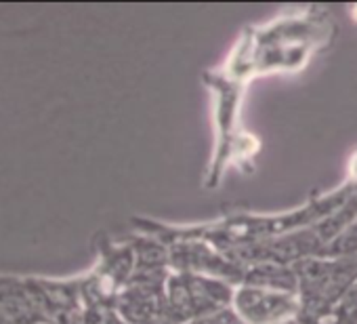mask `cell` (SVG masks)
Returning a JSON list of instances; mask_svg holds the SVG:
<instances>
[{"label":"cell","instance_id":"6da1fadb","mask_svg":"<svg viewBox=\"0 0 357 324\" xmlns=\"http://www.w3.org/2000/svg\"><path fill=\"white\" fill-rule=\"evenodd\" d=\"M303 303L309 309L330 307L357 282V255L336 259H303L294 265Z\"/></svg>","mask_w":357,"mask_h":324},{"label":"cell","instance_id":"8992f818","mask_svg":"<svg viewBox=\"0 0 357 324\" xmlns=\"http://www.w3.org/2000/svg\"><path fill=\"white\" fill-rule=\"evenodd\" d=\"M101 324H126V322H124V320H120L116 314H107V316L101 320Z\"/></svg>","mask_w":357,"mask_h":324},{"label":"cell","instance_id":"277c9868","mask_svg":"<svg viewBox=\"0 0 357 324\" xmlns=\"http://www.w3.org/2000/svg\"><path fill=\"white\" fill-rule=\"evenodd\" d=\"M206 320H208V324H246V322L234 311V307H223V309H219V311L206 316Z\"/></svg>","mask_w":357,"mask_h":324},{"label":"cell","instance_id":"52a82bcc","mask_svg":"<svg viewBox=\"0 0 357 324\" xmlns=\"http://www.w3.org/2000/svg\"><path fill=\"white\" fill-rule=\"evenodd\" d=\"M192 324H208V320H206V316H204V318H196Z\"/></svg>","mask_w":357,"mask_h":324},{"label":"cell","instance_id":"7a4b0ae2","mask_svg":"<svg viewBox=\"0 0 357 324\" xmlns=\"http://www.w3.org/2000/svg\"><path fill=\"white\" fill-rule=\"evenodd\" d=\"M231 307L246 324H288L298 314L294 295L248 284L236 290Z\"/></svg>","mask_w":357,"mask_h":324},{"label":"cell","instance_id":"3957f363","mask_svg":"<svg viewBox=\"0 0 357 324\" xmlns=\"http://www.w3.org/2000/svg\"><path fill=\"white\" fill-rule=\"evenodd\" d=\"M244 284L294 295L298 288V278H296L294 270H290L282 263H261V265H255L244 276Z\"/></svg>","mask_w":357,"mask_h":324},{"label":"cell","instance_id":"ba28073f","mask_svg":"<svg viewBox=\"0 0 357 324\" xmlns=\"http://www.w3.org/2000/svg\"><path fill=\"white\" fill-rule=\"evenodd\" d=\"M288 324H301L298 320H292V322H288Z\"/></svg>","mask_w":357,"mask_h":324},{"label":"cell","instance_id":"5b68a950","mask_svg":"<svg viewBox=\"0 0 357 324\" xmlns=\"http://www.w3.org/2000/svg\"><path fill=\"white\" fill-rule=\"evenodd\" d=\"M22 282V278H15V276H5L0 274V299H3L11 288H15L17 284Z\"/></svg>","mask_w":357,"mask_h":324}]
</instances>
